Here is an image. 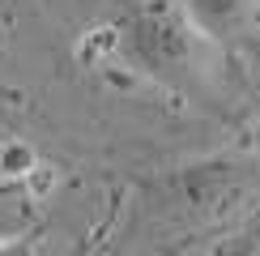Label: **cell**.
Listing matches in <instances>:
<instances>
[{"label": "cell", "mask_w": 260, "mask_h": 256, "mask_svg": "<svg viewBox=\"0 0 260 256\" xmlns=\"http://www.w3.org/2000/svg\"><path fill=\"white\" fill-rule=\"evenodd\" d=\"M111 35L115 56L141 77L167 85V90H188L197 81L205 35L179 0H137L120 13Z\"/></svg>", "instance_id": "cell-1"}, {"label": "cell", "mask_w": 260, "mask_h": 256, "mask_svg": "<svg viewBox=\"0 0 260 256\" xmlns=\"http://www.w3.org/2000/svg\"><path fill=\"white\" fill-rule=\"evenodd\" d=\"M209 43H235L252 26V0H179Z\"/></svg>", "instance_id": "cell-2"}]
</instances>
